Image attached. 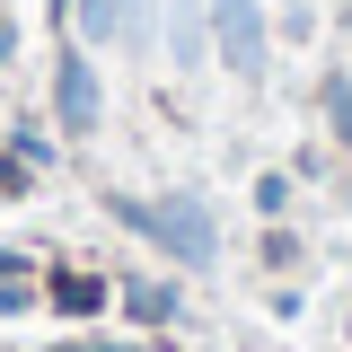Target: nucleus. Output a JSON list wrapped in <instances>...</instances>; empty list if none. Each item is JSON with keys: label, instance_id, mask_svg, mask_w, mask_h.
Returning <instances> with one entry per match:
<instances>
[{"label": "nucleus", "instance_id": "obj_4", "mask_svg": "<svg viewBox=\"0 0 352 352\" xmlns=\"http://www.w3.org/2000/svg\"><path fill=\"white\" fill-rule=\"evenodd\" d=\"M80 27H88V36H106V27H115V0H80Z\"/></svg>", "mask_w": 352, "mask_h": 352}, {"label": "nucleus", "instance_id": "obj_1", "mask_svg": "<svg viewBox=\"0 0 352 352\" xmlns=\"http://www.w3.org/2000/svg\"><path fill=\"white\" fill-rule=\"evenodd\" d=\"M132 220H141V229H159L185 264H212V220L194 212V203H159V212H132Z\"/></svg>", "mask_w": 352, "mask_h": 352}, {"label": "nucleus", "instance_id": "obj_2", "mask_svg": "<svg viewBox=\"0 0 352 352\" xmlns=\"http://www.w3.org/2000/svg\"><path fill=\"white\" fill-rule=\"evenodd\" d=\"M62 124H71V132L97 124V80H88V62H80V53H62Z\"/></svg>", "mask_w": 352, "mask_h": 352}, {"label": "nucleus", "instance_id": "obj_3", "mask_svg": "<svg viewBox=\"0 0 352 352\" xmlns=\"http://www.w3.org/2000/svg\"><path fill=\"white\" fill-rule=\"evenodd\" d=\"M220 44L238 71H256V0H220Z\"/></svg>", "mask_w": 352, "mask_h": 352}]
</instances>
